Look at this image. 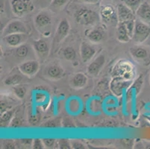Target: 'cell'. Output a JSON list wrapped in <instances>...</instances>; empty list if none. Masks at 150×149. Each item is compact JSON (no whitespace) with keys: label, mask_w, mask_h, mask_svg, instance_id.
Masks as SVG:
<instances>
[{"label":"cell","mask_w":150,"mask_h":149,"mask_svg":"<svg viewBox=\"0 0 150 149\" xmlns=\"http://www.w3.org/2000/svg\"><path fill=\"white\" fill-rule=\"evenodd\" d=\"M11 109V105L7 102L5 101H1V114L5 113V111Z\"/></svg>","instance_id":"36"},{"label":"cell","mask_w":150,"mask_h":149,"mask_svg":"<svg viewBox=\"0 0 150 149\" xmlns=\"http://www.w3.org/2000/svg\"><path fill=\"white\" fill-rule=\"evenodd\" d=\"M18 69L26 77H33L40 69V63L36 60L24 61L18 66Z\"/></svg>","instance_id":"10"},{"label":"cell","mask_w":150,"mask_h":149,"mask_svg":"<svg viewBox=\"0 0 150 149\" xmlns=\"http://www.w3.org/2000/svg\"><path fill=\"white\" fill-rule=\"evenodd\" d=\"M20 142L24 146H31L32 145V143H33V139H20Z\"/></svg>","instance_id":"39"},{"label":"cell","mask_w":150,"mask_h":149,"mask_svg":"<svg viewBox=\"0 0 150 149\" xmlns=\"http://www.w3.org/2000/svg\"><path fill=\"white\" fill-rule=\"evenodd\" d=\"M75 20L78 24L84 26L94 25L100 19L99 13L88 7H81L74 13Z\"/></svg>","instance_id":"1"},{"label":"cell","mask_w":150,"mask_h":149,"mask_svg":"<svg viewBox=\"0 0 150 149\" xmlns=\"http://www.w3.org/2000/svg\"><path fill=\"white\" fill-rule=\"evenodd\" d=\"M131 56L134 61L138 64L148 66L150 65V50L146 47L134 46L129 49Z\"/></svg>","instance_id":"8"},{"label":"cell","mask_w":150,"mask_h":149,"mask_svg":"<svg viewBox=\"0 0 150 149\" xmlns=\"http://www.w3.org/2000/svg\"><path fill=\"white\" fill-rule=\"evenodd\" d=\"M144 83V74H140V76L137 78L135 80H134L133 83L130 86L126 91V98L128 99H131L134 95H137L140 93L143 85Z\"/></svg>","instance_id":"18"},{"label":"cell","mask_w":150,"mask_h":149,"mask_svg":"<svg viewBox=\"0 0 150 149\" xmlns=\"http://www.w3.org/2000/svg\"><path fill=\"white\" fill-rule=\"evenodd\" d=\"M100 20L105 25L117 26L119 23L117 8L111 5H103L99 10Z\"/></svg>","instance_id":"7"},{"label":"cell","mask_w":150,"mask_h":149,"mask_svg":"<svg viewBox=\"0 0 150 149\" xmlns=\"http://www.w3.org/2000/svg\"><path fill=\"white\" fill-rule=\"evenodd\" d=\"M87 37L93 43H101L105 37V30L101 26L92 28L87 34Z\"/></svg>","instance_id":"20"},{"label":"cell","mask_w":150,"mask_h":149,"mask_svg":"<svg viewBox=\"0 0 150 149\" xmlns=\"http://www.w3.org/2000/svg\"><path fill=\"white\" fill-rule=\"evenodd\" d=\"M96 54V49L91 43L82 42L80 46V57L83 63H88L93 58Z\"/></svg>","instance_id":"16"},{"label":"cell","mask_w":150,"mask_h":149,"mask_svg":"<svg viewBox=\"0 0 150 149\" xmlns=\"http://www.w3.org/2000/svg\"><path fill=\"white\" fill-rule=\"evenodd\" d=\"M63 58H64L66 61H74L76 59V51L74 48L71 46H67L62 49L61 51Z\"/></svg>","instance_id":"25"},{"label":"cell","mask_w":150,"mask_h":149,"mask_svg":"<svg viewBox=\"0 0 150 149\" xmlns=\"http://www.w3.org/2000/svg\"><path fill=\"white\" fill-rule=\"evenodd\" d=\"M3 41L10 47H17L20 45L23 44L28 40V34L25 33H17L12 35H7L4 37Z\"/></svg>","instance_id":"15"},{"label":"cell","mask_w":150,"mask_h":149,"mask_svg":"<svg viewBox=\"0 0 150 149\" xmlns=\"http://www.w3.org/2000/svg\"><path fill=\"white\" fill-rule=\"evenodd\" d=\"M12 90H13V92L14 93V95L18 98H20V99H23L25 96V95H26V87H25V85H23L22 84H18V85L13 86Z\"/></svg>","instance_id":"28"},{"label":"cell","mask_w":150,"mask_h":149,"mask_svg":"<svg viewBox=\"0 0 150 149\" xmlns=\"http://www.w3.org/2000/svg\"><path fill=\"white\" fill-rule=\"evenodd\" d=\"M45 75L50 80L58 81L64 77L65 71L61 66L58 64H52L46 68Z\"/></svg>","instance_id":"17"},{"label":"cell","mask_w":150,"mask_h":149,"mask_svg":"<svg viewBox=\"0 0 150 149\" xmlns=\"http://www.w3.org/2000/svg\"><path fill=\"white\" fill-rule=\"evenodd\" d=\"M135 15L137 19L150 25V4L147 2H142Z\"/></svg>","instance_id":"19"},{"label":"cell","mask_w":150,"mask_h":149,"mask_svg":"<svg viewBox=\"0 0 150 149\" xmlns=\"http://www.w3.org/2000/svg\"><path fill=\"white\" fill-rule=\"evenodd\" d=\"M88 82V78L85 74L82 72H77L74 74L70 80L71 87L74 89H82L87 85Z\"/></svg>","instance_id":"21"},{"label":"cell","mask_w":150,"mask_h":149,"mask_svg":"<svg viewBox=\"0 0 150 149\" xmlns=\"http://www.w3.org/2000/svg\"><path fill=\"white\" fill-rule=\"evenodd\" d=\"M13 113H14V112L11 109L5 111V113H2V115H1V126L6 127L9 124H11V121H12L13 118Z\"/></svg>","instance_id":"27"},{"label":"cell","mask_w":150,"mask_h":149,"mask_svg":"<svg viewBox=\"0 0 150 149\" xmlns=\"http://www.w3.org/2000/svg\"><path fill=\"white\" fill-rule=\"evenodd\" d=\"M144 148H150V143H146L144 144Z\"/></svg>","instance_id":"42"},{"label":"cell","mask_w":150,"mask_h":149,"mask_svg":"<svg viewBox=\"0 0 150 149\" xmlns=\"http://www.w3.org/2000/svg\"><path fill=\"white\" fill-rule=\"evenodd\" d=\"M43 145L46 148H58V139L54 138H44L42 139Z\"/></svg>","instance_id":"30"},{"label":"cell","mask_w":150,"mask_h":149,"mask_svg":"<svg viewBox=\"0 0 150 149\" xmlns=\"http://www.w3.org/2000/svg\"><path fill=\"white\" fill-rule=\"evenodd\" d=\"M150 36V25L143 23L138 19L136 20L132 40L136 44L144 43Z\"/></svg>","instance_id":"6"},{"label":"cell","mask_w":150,"mask_h":149,"mask_svg":"<svg viewBox=\"0 0 150 149\" xmlns=\"http://www.w3.org/2000/svg\"><path fill=\"white\" fill-rule=\"evenodd\" d=\"M22 125V121L20 119L18 118H13L12 121H11V124H10V127L11 128H17V127H20Z\"/></svg>","instance_id":"37"},{"label":"cell","mask_w":150,"mask_h":149,"mask_svg":"<svg viewBox=\"0 0 150 149\" xmlns=\"http://www.w3.org/2000/svg\"><path fill=\"white\" fill-rule=\"evenodd\" d=\"M149 84H150V73H149Z\"/></svg>","instance_id":"44"},{"label":"cell","mask_w":150,"mask_h":149,"mask_svg":"<svg viewBox=\"0 0 150 149\" xmlns=\"http://www.w3.org/2000/svg\"><path fill=\"white\" fill-rule=\"evenodd\" d=\"M77 2H82V3L91 4V5H95V4L99 3L102 0H76Z\"/></svg>","instance_id":"40"},{"label":"cell","mask_w":150,"mask_h":149,"mask_svg":"<svg viewBox=\"0 0 150 149\" xmlns=\"http://www.w3.org/2000/svg\"><path fill=\"white\" fill-rule=\"evenodd\" d=\"M3 148H15L14 142L10 140V139H8L4 143Z\"/></svg>","instance_id":"38"},{"label":"cell","mask_w":150,"mask_h":149,"mask_svg":"<svg viewBox=\"0 0 150 149\" xmlns=\"http://www.w3.org/2000/svg\"><path fill=\"white\" fill-rule=\"evenodd\" d=\"M33 49L40 60L44 61L49 56L50 52V47L48 41L46 39H39L33 41Z\"/></svg>","instance_id":"12"},{"label":"cell","mask_w":150,"mask_h":149,"mask_svg":"<svg viewBox=\"0 0 150 149\" xmlns=\"http://www.w3.org/2000/svg\"><path fill=\"white\" fill-rule=\"evenodd\" d=\"M121 2L130 8L134 13H136L140 5L142 4L141 0H121Z\"/></svg>","instance_id":"29"},{"label":"cell","mask_w":150,"mask_h":149,"mask_svg":"<svg viewBox=\"0 0 150 149\" xmlns=\"http://www.w3.org/2000/svg\"><path fill=\"white\" fill-rule=\"evenodd\" d=\"M105 57L104 54H99L88 66L87 72L88 75L93 77H96L99 76L105 64Z\"/></svg>","instance_id":"13"},{"label":"cell","mask_w":150,"mask_h":149,"mask_svg":"<svg viewBox=\"0 0 150 149\" xmlns=\"http://www.w3.org/2000/svg\"><path fill=\"white\" fill-rule=\"evenodd\" d=\"M23 76H24V75L21 72H20V73L15 72L13 74H11L10 76H8L4 80V84L6 86H15L22 84V82L24 80Z\"/></svg>","instance_id":"23"},{"label":"cell","mask_w":150,"mask_h":149,"mask_svg":"<svg viewBox=\"0 0 150 149\" xmlns=\"http://www.w3.org/2000/svg\"><path fill=\"white\" fill-rule=\"evenodd\" d=\"M17 33H25L28 34V28L25 23H23L20 20H13L7 25L3 29L2 33V37L7 35Z\"/></svg>","instance_id":"11"},{"label":"cell","mask_w":150,"mask_h":149,"mask_svg":"<svg viewBox=\"0 0 150 149\" xmlns=\"http://www.w3.org/2000/svg\"><path fill=\"white\" fill-rule=\"evenodd\" d=\"M117 30H116V36H117V40L120 43H128L132 40L130 35L129 34L125 23H119L117 24Z\"/></svg>","instance_id":"22"},{"label":"cell","mask_w":150,"mask_h":149,"mask_svg":"<svg viewBox=\"0 0 150 149\" xmlns=\"http://www.w3.org/2000/svg\"><path fill=\"white\" fill-rule=\"evenodd\" d=\"M117 11L119 23H125L128 21L137 19L135 13H134L130 8H128L125 5H124L122 2L117 5Z\"/></svg>","instance_id":"14"},{"label":"cell","mask_w":150,"mask_h":149,"mask_svg":"<svg viewBox=\"0 0 150 149\" xmlns=\"http://www.w3.org/2000/svg\"><path fill=\"white\" fill-rule=\"evenodd\" d=\"M35 26L37 31L45 37L50 36L52 27V19L48 11H41L35 17Z\"/></svg>","instance_id":"2"},{"label":"cell","mask_w":150,"mask_h":149,"mask_svg":"<svg viewBox=\"0 0 150 149\" xmlns=\"http://www.w3.org/2000/svg\"><path fill=\"white\" fill-rule=\"evenodd\" d=\"M43 126L46 128H59L61 126V121L60 119H54L46 122Z\"/></svg>","instance_id":"32"},{"label":"cell","mask_w":150,"mask_h":149,"mask_svg":"<svg viewBox=\"0 0 150 149\" xmlns=\"http://www.w3.org/2000/svg\"><path fill=\"white\" fill-rule=\"evenodd\" d=\"M58 148L61 149H70L71 147L70 140L67 139H58Z\"/></svg>","instance_id":"31"},{"label":"cell","mask_w":150,"mask_h":149,"mask_svg":"<svg viewBox=\"0 0 150 149\" xmlns=\"http://www.w3.org/2000/svg\"><path fill=\"white\" fill-rule=\"evenodd\" d=\"M71 147L72 148L74 149H84L86 148L85 144L82 143L80 140H78V139H71Z\"/></svg>","instance_id":"33"},{"label":"cell","mask_w":150,"mask_h":149,"mask_svg":"<svg viewBox=\"0 0 150 149\" xmlns=\"http://www.w3.org/2000/svg\"><path fill=\"white\" fill-rule=\"evenodd\" d=\"M31 148L34 149H43L44 148V145H43V140L40 139H33V143Z\"/></svg>","instance_id":"35"},{"label":"cell","mask_w":150,"mask_h":149,"mask_svg":"<svg viewBox=\"0 0 150 149\" xmlns=\"http://www.w3.org/2000/svg\"><path fill=\"white\" fill-rule=\"evenodd\" d=\"M134 80H129L120 76H114L110 82V90L114 95L120 97L126 93Z\"/></svg>","instance_id":"9"},{"label":"cell","mask_w":150,"mask_h":149,"mask_svg":"<svg viewBox=\"0 0 150 149\" xmlns=\"http://www.w3.org/2000/svg\"><path fill=\"white\" fill-rule=\"evenodd\" d=\"M69 0H53L49 7V10L53 13H58L66 7Z\"/></svg>","instance_id":"24"},{"label":"cell","mask_w":150,"mask_h":149,"mask_svg":"<svg viewBox=\"0 0 150 149\" xmlns=\"http://www.w3.org/2000/svg\"><path fill=\"white\" fill-rule=\"evenodd\" d=\"M114 76H120L129 80H134L136 69L134 64L127 60H120L113 68Z\"/></svg>","instance_id":"3"},{"label":"cell","mask_w":150,"mask_h":149,"mask_svg":"<svg viewBox=\"0 0 150 149\" xmlns=\"http://www.w3.org/2000/svg\"><path fill=\"white\" fill-rule=\"evenodd\" d=\"M11 8L15 16L23 17L35 10V4L32 0H11Z\"/></svg>","instance_id":"5"},{"label":"cell","mask_w":150,"mask_h":149,"mask_svg":"<svg viewBox=\"0 0 150 149\" xmlns=\"http://www.w3.org/2000/svg\"><path fill=\"white\" fill-rule=\"evenodd\" d=\"M30 51H31V48H30L29 45L25 43L16 47L15 53H16V55L18 57L25 58V57H26L28 55Z\"/></svg>","instance_id":"26"},{"label":"cell","mask_w":150,"mask_h":149,"mask_svg":"<svg viewBox=\"0 0 150 149\" xmlns=\"http://www.w3.org/2000/svg\"><path fill=\"white\" fill-rule=\"evenodd\" d=\"M146 119H147V120H149V121L150 122V117H146Z\"/></svg>","instance_id":"43"},{"label":"cell","mask_w":150,"mask_h":149,"mask_svg":"<svg viewBox=\"0 0 150 149\" xmlns=\"http://www.w3.org/2000/svg\"><path fill=\"white\" fill-rule=\"evenodd\" d=\"M35 99L37 102H43L46 100V95L44 93H38L36 95Z\"/></svg>","instance_id":"41"},{"label":"cell","mask_w":150,"mask_h":149,"mask_svg":"<svg viewBox=\"0 0 150 149\" xmlns=\"http://www.w3.org/2000/svg\"><path fill=\"white\" fill-rule=\"evenodd\" d=\"M69 31H70V25H69V21L66 18H63L60 21L55 30L52 43V51L54 52H56L59 45L68 36Z\"/></svg>","instance_id":"4"},{"label":"cell","mask_w":150,"mask_h":149,"mask_svg":"<svg viewBox=\"0 0 150 149\" xmlns=\"http://www.w3.org/2000/svg\"><path fill=\"white\" fill-rule=\"evenodd\" d=\"M52 1L53 0H36V2L40 8L45 9V8H49Z\"/></svg>","instance_id":"34"}]
</instances>
